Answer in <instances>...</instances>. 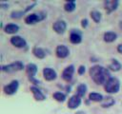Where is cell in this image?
Returning a JSON list of instances; mask_svg holds the SVG:
<instances>
[{"mask_svg": "<svg viewBox=\"0 0 122 114\" xmlns=\"http://www.w3.org/2000/svg\"><path fill=\"white\" fill-rule=\"evenodd\" d=\"M90 76L97 85H105L110 79V71L101 66H93L90 68Z\"/></svg>", "mask_w": 122, "mask_h": 114, "instance_id": "1", "label": "cell"}, {"mask_svg": "<svg viewBox=\"0 0 122 114\" xmlns=\"http://www.w3.org/2000/svg\"><path fill=\"white\" fill-rule=\"evenodd\" d=\"M104 88L108 93H117L120 88V83L117 78L111 77V79L105 84Z\"/></svg>", "mask_w": 122, "mask_h": 114, "instance_id": "2", "label": "cell"}, {"mask_svg": "<svg viewBox=\"0 0 122 114\" xmlns=\"http://www.w3.org/2000/svg\"><path fill=\"white\" fill-rule=\"evenodd\" d=\"M23 68H24V65L21 61H16V62L10 64V65L1 66V70L4 72H16V71H19Z\"/></svg>", "mask_w": 122, "mask_h": 114, "instance_id": "3", "label": "cell"}, {"mask_svg": "<svg viewBox=\"0 0 122 114\" xmlns=\"http://www.w3.org/2000/svg\"><path fill=\"white\" fill-rule=\"evenodd\" d=\"M46 14L44 12H38V13H31L26 16L25 18V23L28 25H32L35 24L39 21H42L46 18Z\"/></svg>", "mask_w": 122, "mask_h": 114, "instance_id": "4", "label": "cell"}, {"mask_svg": "<svg viewBox=\"0 0 122 114\" xmlns=\"http://www.w3.org/2000/svg\"><path fill=\"white\" fill-rule=\"evenodd\" d=\"M26 70H27V74H28V77H29V80L30 81V83L34 84V85H38L39 84V81L36 80L34 78L36 72H37V66L36 65L30 63V64H28L27 66H26Z\"/></svg>", "mask_w": 122, "mask_h": 114, "instance_id": "5", "label": "cell"}, {"mask_svg": "<svg viewBox=\"0 0 122 114\" xmlns=\"http://www.w3.org/2000/svg\"><path fill=\"white\" fill-rule=\"evenodd\" d=\"M18 86H19V83H18L17 80L11 81L10 84H8V85H6L4 86V92H5V94H7V95H12V94H14L17 91Z\"/></svg>", "mask_w": 122, "mask_h": 114, "instance_id": "6", "label": "cell"}, {"mask_svg": "<svg viewBox=\"0 0 122 114\" xmlns=\"http://www.w3.org/2000/svg\"><path fill=\"white\" fill-rule=\"evenodd\" d=\"M10 43L16 47V48H25L27 46V42L24 38H22L21 36H18V35H15V36H12L10 38Z\"/></svg>", "mask_w": 122, "mask_h": 114, "instance_id": "7", "label": "cell"}, {"mask_svg": "<svg viewBox=\"0 0 122 114\" xmlns=\"http://www.w3.org/2000/svg\"><path fill=\"white\" fill-rule=\"evenodd\" d=\"M66 28H67V25H66L65 21H63V20H58V21L54 22L52 25L53 30L58 34L64 33V31L66 30Z\"/></svg>", "mask_w": 122, "mask_h": 114, "instance_id": "8", "label": "cell"}, {"mask_svg": "<svg viewBox=\"0 0 122 114\" xmlns=\"http://www.w3.org/2000/svg\"><path fill=\"white\" fill-rule=\"evenodd\" d=\"M43 76L47 81H53L56 79V72L54 69L51 68V67H45L43 69Z\"/></svg>", "mask_w": 122, "mask_h": 114, "instance_id": "9", "label": "cell"}, {"mask_svg": "<svg viewBox=\"0 0 122 114\" xmlns=\"http://www.w3.org/2000/svg\"><path fill=\"white\" fill-rule=\"evenodd\" d=\"M81 104V97H79L78 95H73L69 99L68 102V107L71 109H75L76 107H78Z\"/></svg>", "mask_w": 122, "mask_h": 114, "instance_id": "10", "label": "cell"}, {"mask_svg": "<svg viewBox=\"0 0 122 114\" xmlns=\"http://www.w3.org/2000/svg\"><path fill=\"white\" fill-rule=\"evenodd\" d=\"M73 72H74V66L72 65L67 66L63 72H62V78L66 81V82H70L72 78V75H73Z\"/></svg>", "mask_w": 122, "mask_h": 114, "instance_id": "11", "label": "cell"}, {"mask_svg": "<svg viewBox=\"0 0 122 114\" xmlns=\"http://www.w3.org/2000/svg\"><path fill=\"white\" fill-rule=\"evenodd\" d=\"M105 5V10L108 13H111L112 11L115 10L118 6V1L117 0H107L104 2Z\"/></svg>", "mask_w": 122, "mask_h": 114, "instance_id": "12", "label": "cell"}, {"mask_svg": "<svg viewBox=\"0 0 122 114\" xmlns=\"http://www.w3.org/2000/svg\"><path fill=\"white\" fill-rule=\"evenodd\" d=\"M55 53L57 55V57L59 58H66L69 53H70V50L69 48L64 46V45H59L57 48H56V50H55Z\"/></svg>", "mask_w": 122, "mask_h": 114, "instance_id": "13", "label": "cell"}, {"mask_svg": "<svg viewBox=\"0 0 122 114\" xmlns=\"http://www.w3.org/2000/svg\"><path fill=\"white\" fill-rule=\"evenodd\" d=\"M30 91L33 94V97L36 101H44L45 100V95L40 91V89L36 86H30Z\"/></svg>", "mask_w": 122, "mask_h": 114, "instance_id": "14", "label": "cell"}, {"mask_svg": "<svg viewBox=\"0 0 122 114\" xmlns=\"http://www.w3.org/2000/svg\"><path fill=\"white\" fill-rule=\"evenodd\" d=\"M70 41H71L72 44H79V43L82 41V37H81L80 32L75 31V30L73 29V30L71 32V35H70Z\"/></svg>", "mask_w": 122, "mask_h": 114, "instance_id": "15", "label": "cell"}, {"mask_svg": "<svg viewBox=\"0 0 122 114\" xmlns=\"http://www.w3.org/2000/svg\"><path fill=\"white\" fill-rule=\"evenodd\" d=\"M4 30L8 34H13V33H16L19 30V27L16 24H8L4 28Z\"/></svg>", "mask_w": 122, "mask_h": 114, "instance_id": "16", "label": "cell"}, {"mask_svg": "<svg viewBox=\"0 0 122 114\" xmlns=\"http://www.w3.org/2000/svg\"><path fill=\"white\" fill-rule=\"evenodd\" d=\"M32 53H33V55H34L36 58H38V59H43V58H45V56H46V53H45L44 49L41 48H38V47H34V48H32Z\"/></svg>", "mask_w": 122, "mask_h": 114, "instance_id": "17", "label": "cell"}, {"mask_svg": "<svg viewBox=\"0 0 122 114\" xmlns=\"http://www.w3.org/2000/svg\"><path fill=\"white\" fill-rule=\"evenodd\" d=\"M116 37H117L116 33H114L112 31H108V32L104 33V41L107 43H112V42L115 41Z\"/></svg>", "mask_w": 122, "mask_h": 114, "instance_id": "18", "label": "cell"}, {"mask_svg": "<svg viewBox=\"0 0 122 114\" xmlns=\"http://www.w3.org/2000/svg\"><path fill=\"white\" fill-rule=\"evenodd\" d=\"M113 104H114V100H113V98L111 97V96H108V97L104 98L103 101L101 102L102 107H110V106H112Z\"/></svg>", "mask_w": 122, "mask_h": 114, "instance_id": "19", "label": "cell"}, {"mask_svg": "<svg viewBox=\"0 0 122 114\" xmlns=\"http://www.w3.org/2000/svg\"><path fill=\"white\" fill-rule=\"evenodd\" d=\"M89 99L91 101L93 102H102L103 101V96L100 93H96V92H92L89 94Z\"/></svg>", "mask_w": 122, "mask_h": 114, "instance_id": "20", "label": "cell"}, {"mask_svg": "<svg viewBox=\"0 0 122 114\" xmlns=\"http://www.w3.org/2000/svg\"><path fill=\"white\" fill-rule=\"evenodd\" d=\"M109 68L112 71H118L121 68V64L117 60L113 59V60H112V63L109 65Z\"/></svg>", "mask_w": 122, "mask_h": 114, "instance_id": "21", "label": "cell"}, {"mask_svg": "<svg viewBox=\"0 0 122 114\" xmlns=\"http://www.w3.org/2000/svg\"><path fill=\"white\" fill-rule=\"evenodd\" d=\"M64 9L66 11H69V12H71L75 10V1L74 0H71V1H69L65 4L64 6Z\"/></svg>", "mask_w": 122, "mask_h": 114, "instance_id": "22", "label": "cell"}, {"mask_svg": "<svg viewBox=\"0 0 122 114\" xmlns=\"http://www.w3.org/2000/svg\"><path fill=\"white\" fill-rule=\"evenodd\" d=\"M86 91H87V86L86 85L84 84H81L77 86V89H76V95H78L79 97H83L85 94H86Z\"/></svg>", "mask_w": 122, "mask_h": 114, "instance_id": "23", "label": "cell"}, {"mask_svg": "<svg viewBox=\"0 0 122 114\" xmlns=\"http://www.w3.org/2000/svg\"><path fill=\"white\" fill-rule=\"evenodd\" d=\"M91 17L92 18V20L95 23H98L101 20V13L97 10H92V11H91Z\"/></svg>", "mask_w": 122, "mask_h": 114, "instance_id": "24", "label": "cell"}, {"mask_svg": "<svg viewBox=\"0 0 122 114\" xmlns=\"http://www.w3.org/2000/svg\"><path fill=\"white\" fill-rule=\"evenodd\" d=\"M52 96L57 102H64L66 99V95L62 92H55V93H53Z\"/></svg>", "mask_w": 122, "mask_h": 114, "instance_id": "25", "label": "cell"}, {"mask_svg": "<svg viewBox=\"0 0 122 114\" xmlns=\"http://www.w3.org/2000/svg\"><path fill=\"white\" fill-rule=\"evenodd\" d=\"M23 14H24V11H22V10H16V11H12L10 13V17L11 18H20Z\"/></svg>", "mask_w": 122, "mask_h": 114, "instance_id": "26", "label": "cell"}, {"mask_svg": "<svg viewBox=\"0 0 122 114\" xmlns=\"http://www.w3.org/2000/svg\"><path fill=\"white\" fill-rule=\"evenodd\" d=\"M85 70H86L85 69V66H80L79 68H78V70H77V72H78V74L81 75V74H84L85 73Z\"/></svg>", "mask_w": 122, "mask_h": 114, "instance_id": "27", "label": "cell"}, {"mask_svg": "<svg viewBox=\"0 0 122 114\" xmlns=\"http://www.w3.org/2000/svg\"><path fill=\"white\" fill-rule=\"evenodd\" d=\"M81 26H82L83 28H87V26H88V20H87V19H83V20L81 21Z\"/></svg>", "mask_w": 122, "mask_h": 114, "instance_id": "28", "label": "cell"}, {"mask_svg": "<svg viewBox=\"0 0 122 114\" xmlns=\"http://www.w3.org/2000/svg\"><path fill=\"white\" fill-rule=\"evenodd\" d=\"M117 51H118L119 53H121V54H122V44L118 45V47H117Z\"/></svg>", "mask_w": 122, "mask_h": 114, "instance_id": "29", "label": "cell"}, {"mask_svg": "<svg viewBox=\"0 0 122 114\" xmlns=\"http://www.w3.org/2000/svg\"><path fill=\"white\" fill-rule=\"evenodd\" d=\"M120 28H122V22H120Z\"/></svg>", "mask_w": 122, "mask_h": 114, "instance_id": "30", "label": "cell"}, {"mask_svg": "<svg viewBox=\"0 0 122 114\" xmlns=\"http://www.w3.org/2000/svg\"><path fill=\"white\" fill-rule=\"evenodd\" d=\"M76 114H84L83 112H78V113H76Z\"/></svg>", "mask_w": 122, "mask_h": 114, "instance_id": "31", "label": "cell"}]
</instances>
